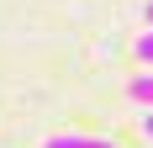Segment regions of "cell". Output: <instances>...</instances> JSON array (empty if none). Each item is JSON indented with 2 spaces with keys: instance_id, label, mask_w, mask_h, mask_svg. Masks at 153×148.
<instances>
[{
  "instance_id": "3",
  "label": "cell",
  "mask_w": 153,
  "mask_h": 148,
  "mask_svg": "<svg viewBox=\"0 0 153 148\" xmlns=\"http://www.w3.org/2000/svg\"><path fill=\"white\" fill-rule=\"evenodd\" d=\"M137 58H143V64H148V69H153V27H148V32H143V37H137Z\"/></svg>"
},
{
  "instance_id": "4",
  "label": "cell",
  "mask_w": 153,
  "mask_h": 148,
  "mask_svg": "<svg viewBox=\"0 0 153 148\" xmlns=\"http://www.w3.org/2000/svg\"><path fill=\"white\" fill-rule=\"evenodd\" d=\"M143 132L153 138V106H143Z\"/></svg>"
},
{
  "instance_id": "2",
  "label": "cell",
  "mask_w": 153,
  "mask_h": 148,
  "mask_svg": "<svg viewBox=\"0 0 153 148\" xmlns=\"http://www.w3.org/2000/svg\"><path fill=\"white\" fill-rule=\"evenodd\" d=\"M127 90H132V101H137V106H153V69H148V74H137Z\"/></svg>"
},
{
  "instance_id": "1",
  "label": "cell",
  "mask_w": 153,
  "mask_h": 148,
  "mask_svg": "<svg viewBox=\"0 0 153 148\" xmlns=\"http://www.w3.org/2000/svg\"><path fill=\"white\" fill-rule=\"evenodd\" d=\"M42 148H116L111 138H85V132H63V138H48Z\"/></svg>"
},
{
  "instance_id": "5",
  "label": "cell",
  "mask_w": 153,
  "mask_h": 148,
  "mask_svg": "<svg viewBox=\"0 0 153 148\" xmlns=\"http://www.w3.org/2000/svg\"><path fill=\"white\" fill-rule=\"evenodd\" d=\"M148 27H153V0H148Z\"/></svg>"
}]
</instances>
